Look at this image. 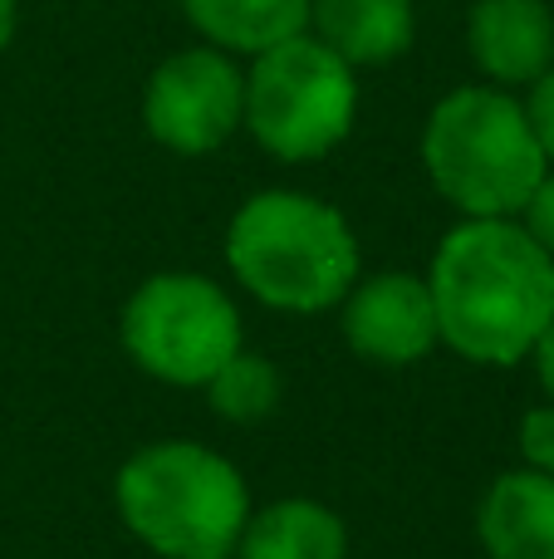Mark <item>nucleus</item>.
Masks as SVG:
<instances>
[{
    "instance_id": "9b49d317",
    "label": "nucleus",
    "mask_w": 554,
    "mask_h": 559,
    "mask_svg": "<svg viewBox=\"0 0 554 559\" xmlns=\"http://www.w3.org/2000/svg\"><path fill=\"white\" fill-rule=\"evenodd\" d=\"M477 535L491 559H554V476L530 466L496 476L481 496Z\"/></svg>"
},
{
    "instance_id": "ddd939ff",
    "label": "nucleus",
    "mask_w": 554,
    "mask_h": 559,
    "mask_svg": "<svg viewBox=\"0 0 554 559\" xmlns=\"http://www.w3.org/2000/svg\"><path fill=\"white\" fill-rule=\"evenodd\" d=\"M241 559H349V531L320 501H275L251 515L236 545Z\"/></svg>"
},
{
    "instance_id": "6ab92c4d",
    "label": "nucleus",
    "mask_w": 554,
    "mask_h": 559,
    "mask_svg": "<svg viewBox=\"0 0 554 559\" xmlns=\"http://www.w3.org/2000/svg\"><path fill=\"white\" fill-rule=\"evenodd\" d=\"M15 20H20V5L15 0H0V49L15 39Z\"/></svg>"
},
{
    "instance_id": "9d476101",
    "label": "nucleus",
    "mask_w": 554,
    "mask_h": 559,
    "mask_svg": "<svg viewBox=\"0 0 554 559\" xmlns=\"http://www.w3.org/2000/svg\"><path fill=\"white\" fill-rule=\"evenodd\" d=\"M310 35L349 69L393 64L418 39L412 0H310Z\"/></svg>"
},
{
    "instance_id": "6e6552de",
    "label": "nucleus",
    "mask_w": 554,
    "mask_h": 559,
    "mask_svg": "<svg viewBox=\"0 0 554 559\" xmlns=\"http://www.w3.org/2000/svg\"><path fill=\"white\" fill-rule=\"evenodd\" d=\"M344 305V338L353 354L373 364H418L437 348V305L422 275L383 271L369 280H353Z\"/></svg>"
},
{
    "instance_id": "0eeeda50",
    "label": "nucleus",
    "mask_w": 554,
    "mask_h": 559,
    "mask_svg": "<svg viewBox=\"0 0 554 559\" xmlns=\"http://www.w3.org/2000/svg\"><path fill=\"white\" fill-rule=\"evenodd\" d=\"M245 123V69L216 45L167 55L143 84V128L177 157H212Z\"/></svg>"
},
{
    "instance_id": "4468645a",
    "label": "nucleus",
    "mask_w": 554,
    "mask_h": 559,
    "mask_svg": "<svg viewBox=\"0 0 554 559\" xmlns=\"http://www.w3.org/2000/svg\"><path fill=\"white\" fill-rule=\"evenodd\" d=\"M206 397H212L216 417L226 423H261V417L275 413L280 403V373L265 354H251V348H236L221 368L206 383Z\"/></svg>"
},
{
    "instance_id": "39448f33",
    "label": "nucleus",
    "mask_w": 554,
    "mask_h": 559,
    "mask_svg": "<svg viewBox=\"0 0 554 559\" xmlns=\"http://www.w3.org/2000/svg\"><path fill=\"white\" fill-rule=\"evenodd\" d=\"M359 118V69L304 29L251 55L245 69V128L275 163H320Z\"/></svg>"
},
{
    "instance_id": "a211bd4d",
    "label": "nucleus",
    "mask_w": 554,
    "mask_h": 559,
    "mask_svg": "<svg viewBox=\"0 0 554 559\" xmlns=\"http://www.w3.org/2000/svg\"><path fill=\"white\" fill-rule=\"evenodd\" d=\"M530 358H535V378H540V388H545V403H554V319H550L545 334L535 338Z\"/></svg>"
},
{
    "instance_id": "2eb2a0df",
    "label": "nucleus",
    "mask_w": 554,
    "mask_h": 559,
    "mask_svg": "<svg viewBox=\"0 0 554 559\" xmlns=\"http://www.w3.org/2000/svg\"><path fill=\"white\" fill-rule=\"evenodd\" d=\"M520 456L530 472L554 476V403H540L520 417Z\"/></svg>"
},
{
    "instance_id": "f3484780",
    "label": "nucleus",
    "mask_w": 554,
    "mask_h": 559,
    "mask_svg": "<svg viewBox=\"0 0 554 559\" xmlns=\"http://www.w3.org/2000/svg\"><path fill=\"white\" fill-rule=\"evenodd\" d=\"M526 108H530V123H535L540 143H545V153H550V163H554V64L535 79V84H530Z\"/></svg>"
},
{
    "instance_id": "f257e3e1",
    "label": "nucleus",
    "mask_w": 554,
    "mask_h": 559,
    "mask_svg": "<svg viewBox=\"0 0 554 559\" xmlns=\"http://www.w3.org/2000/svg\"><path fill=\"white\" fill-rule=\"evenodd\" d=\"M427 289L442 344L471 364L510 368L554 319V255L516 216H461L437 241Z\"/></svg>"
},
{
    "instance_id": "1a4fd4ad",
    "label": "nucleus",
    "mask_w": 554,
    "mask_h": 559,
    "mask_svg": "<svg viewBox=\"0 0 554 559\" xmlns=\"http://www.w3.org/2000/svg\"><path fill=\"white\" fill-rule=\"evenodd\" d=\"M467 49L486 84L530 88L554 64V10L545 0H477L467 15Z\"/></svg>"
},
{
    "instance_id": "423d86ee",
    "label": "nucleus",
    "mask_w": 554,
    "mask_h": 559,
    "mask_svg": "<svg viewBox=\"0 0 554 559\" xmlns=\"http://www.w3.org/2000/svg\"><path fill=\"white\" fill-rule=\"evenodd\" d=\"M118 334L147 378L206 388L216 368L241 348V309L216 280L162 271L128 295Z\"/></svg>"
},
{
    "instance_id": "f03ea898",
    "label": "nucleus",
    "mask_w": 554,
    "mask_h": 559,
    "mask_svg": "<svg viewBox=\"0 0 554 559\" xmlns=\"http://www.w3.org/2000/svg\"><path fill=\"white\" fill-rule=\"evenodd\" d=\"M226 265L261 305L285 314H320L359 280V236L339 206L270 187L231 216Z\"/></svg>"
},
{
    "instance_id": "20e7f679",
    "label": "nucleus",
    "mask_w": 554,
    "mask_h": 559,
    "mask_svg": "<svg viewBox=\"0 0 554 559\" xmlns=\"http://www.w3.org/2000/svg\"><path fill=\"white\" fill-rule=\"evenodd\" d=\"M123 525L162 559H226L251 521L245 476L202 442H153L118 466Z\"/></svg>"
},
{
    "instance_id": "7ed1b4c3",
    "label": "nucleus",
    "mask_w": 554,
    "mask_h": 559,
    "mask_svg": "<svg viewBox=\"0 0 554 559\" xmlns=\"http://www.w3.org/2000/svg\"><path fill=\"white\" fill-rule=\"evenodd\" d=\"M418 153L442 202L461 216H520L550 173L530 108L496 84H461L437 98Z\"/></svg>"
},
{
    "instance_id": "f8f14e48",
    "label": "nucleus",
    "mask_w": 554,
    "mask_h": 559,
    "mask_svg": "<svg viewBox=\"0 0 554 559\" xmlns=\"http://www.w3.org/2000/svg\"><path fill=\"white\" fill-rule=\"evenodd\" d=\"M182 10L202 45L245 59L310 29V0H182Z\"/></svg>"
},
{
    "instance_id": "dca6fc26",
    "label": "nucleus",
    "mask_w": 554,
    "mask_h": 559,
    "mask_svg": "<svg viewBox=\"0 0 554 559\" xmlns=\"http://www.w3.org/2000/svg\"><path fill=\"white\" fill-rule=\"evenodd\" d=\"M520 226H526L530 236H535V246L545 255H554V163H550V173L540 177V187L530 192V202H526V212L516 216Z\"/></svg>"
}]
</instances>
